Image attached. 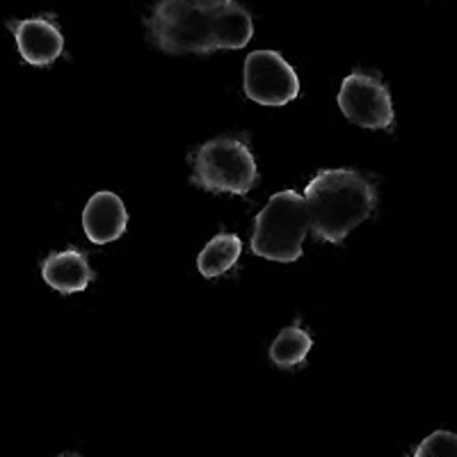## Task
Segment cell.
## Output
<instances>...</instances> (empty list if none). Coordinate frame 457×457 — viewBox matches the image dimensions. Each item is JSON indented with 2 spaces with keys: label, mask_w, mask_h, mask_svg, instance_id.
<instances>
[{
  "label": "cell",
  "mask_w": 457,
  "mask_h": 457,
  "mask_svg": "<svg viewBox=\"0 0 457 457\" xmlns=\"http://www.w3.org/2000/svg\"><path fill=\"white\" fill-rule=\"evenodd\" d=\"M55 457H80V455H76V453H62V455H55Z\"/></svg>",
  "instance_id": "cell-13"
},
{
  "label": "cell",
  "mask_w": 457,
  "mask_h": 457,
  "mask_svg": "<svg viewBox=\"0 0 457 457\" xmlns=\"http://www.w3.org/2000/svg\"><path fill=\"white\" fill-rule=\"evenodd\" d=\"M42 277L53 291L71 295L85 291L94 281V270L87 254L76 247H67L62 252H53L42 261Z\"/></svg>",
  "instance_id": "cell-9"
},
{
  "label": "cell",
  "mask_w": 457,
  "mask_h": 457,
  "mask_svg": "<svg viewBox=\"0 0 457 457\" xmlns=\"http://www.w3.org/2000/svg\"><path fill=\"white\" fill-rule=\"evenodd\" d=\"M243 243L236 234H218L215 238L204 245V250L197 256V270L206 279L224 275L238 263Z\"/></svg>",
  "instance_id": "cell-10"
},
{
  "label": "cell",
  "mask_w": 457,
  "mask_h": 457,
  "mask_svg": "<svg viewBox=\"0 0 457 457\" xmlns=\"http://www.w3.org/2000/svg\"><path fill=\"white\" fill-rule=\"evenodd\" d=\"M7 28L16 39V48L32 67H51L64 53V35L53 16H32L10 21Z\"/></svg>",
  "instance_id": "cell-7"
},
{
  "label": "cell",
  "mask_w": 457,
  "mask_h": 457,
  "mask_svg": "<svg viewBox=\"0 0 457 457\" xmlns=\"http://www.w3.org/2000/svg\"><path fill=\"white\" fill-rule=\"evenodd\" d=\"M126 227H129V211L120 195L101 190L85 204L83 228L85 236L94 245H108L120 240Z\"/></svg>",
  "instance_id": "cell-8"
},
{
  "label": "cell",
  "mask_w": 457,
  "mask_h": 457,
  "mask_svg": "<svg viewBox=\"0 0 457 457\" xmlns=\"http://www.w3.org/2000/svg\"><path fill=\"white\" fill-rule=\"evenodd\" d=\"M245 94L259 105H286L300 96L295 69L277 51H254L245 57Z\"/></svg>",
  "instance_id": "cell-6"
},
{
  "label": "cell",
  "mask_w": 457,
  "mask_h": 457,
  "mask_svg": "<svg viewBox=\"0 0 457 457\" xmlns=\"http://www.w3.org/2000/svg\"><path fill=\"white\" fill-rule=\"evenodd\" d=\"M309 234V213L304 197L295 190L272 195L254 220L252 252L277 263H295Z\"/></svg>",
  "instance_id": "cell-3"
},
{
  "label": "cell",
  "mask_w": 457,
  "mask_h": 457,
  "mask_svg": "<svg viewBox=\"0 0 457 457\" xmlns=\"http://www.w3.org/2000/svg\"><path fill=\"white\" fill-rule=\"evenodd\" d=\"M146 28L167 55L240 51L254 37L250 10L238 0H158Z\"/></svg>",
  "instance_id": "cell-1"
},
{
  "label": "cell",
  "mask_w": 457,
  "mask_h": 457,
  "mask_svg": "<svg viewBox=\"0 0 457 457\" xmlns=\"http://www.w3.org/2000/svg\"><path fill=\"white\" fill-rule=\"evenodd\" d=\"M193 183L213 195H247L259 183V167L247 142L222 136L195 151Z\"/></svg>",
  "instance_id": "cell-4"
},
{
  "label": "cell",
  "mask_w": 457,
  "mask_h": 457,
  "mask_svg": "<svg viewBox=\"0 0 457 457\" xmlns=\"http://www.w3.org/2000/svg\"><path fill=\"white\" fill-rule=\"evenodd\" d=\"M309 231L325 243H343L373 215L378 187L354 170H322L304 190Z\"/></svg>",
  "instance_id": "cell-2"
},
{
  "label": "cell",
  "mask_w": 457,
  "mask_h": 457,
  "mask_svg": "<svg viewBox=\"0 0 457 457\" xmlns=\"http://www.w3.org/2000/svg\"><path fill=\"white\" fill-rule=\"evenodd\" d=\"M338 108L345 120L361 129L386 130L394 126L395 112L391 92L378 76L354 71L345 76L338 89Z\"/></svg>",
  "instance_id": "cell-5"
},
{
  "label": "cell",
  "mask_w": 457,
  "mask_h": 457,
  "mask_svg": "<svg viewBox=\"0 0 457 457\" xmlns=\"http://www.w3.org/2000/svg\"><path fill=\"white\" fill-rule=\"evenodd\" d=\"M414 457H457V432H432L416 446Z\"/></svg>",
  "instance_id": "cell-12"
},
{
  "label": "cell",
  "mask_w": 457,
  "mask_h": 457,
  "mask_svg": "<svg viewBox=\"0 0 457 457\" xmlns=\"http://www.w3.org/2000/svg\"><path fill=\"white\" fill-rule=\"evenodd\" d=\"M313 348V338L307 329H302L300 325H291V328L281 329L277 338L270 345V359L272 364L279 369H295V366L304 364V359L309 357Z\"/></svg>",
  "instance_id": "cell-11"
}]
</instances>
